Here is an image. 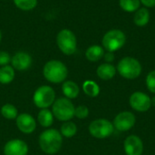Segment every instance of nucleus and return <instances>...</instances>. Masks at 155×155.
Returning <instances> with one entry per match:
<instances>
[{"label": "nucleus", "mask_w": 155, "mask_h": 155, "mask_svg": "<svg viewBox=\"0 0 155 155\" xmlns=\"http://www.w3.org/2000/svg\"><path fill=\"white\" fill-rule=\"evenodd\" d=\"M39 146L42 152L49 155L57 153L63 145V136L56 129L48 128L39 136Z\"/></svg>", "instance_id": "1"}, {"label": "nucleus", "mask_w": 155, "mask_h": 155, "mask_svg": "<svg viewBox=\"0 0 155 155\" xmlns=\"http://www.w3.org/2000/svg\"><path fill=\"white\" fill-rule=\"evenodd\" d=\"M43 74L46 81L52 84L64 83L68 75L66 65L59 60H50L43 68Z\"/></svg>", "instance_id": "2"}, {"label": "nucleus", "mask_w": 155, "mask_h": 155, "mask_svg": "<svg viewBox=\"0 0 155 155\" xmlns=\"http://www.w3.org/2000/svg\"><path fill=\"white\" fill-rule=\"evenodd\" d=\"M116 70L119 74L128 80L138 78L143 71L141 63L132 56H125L122 58L117 64Z\"/></svg>", "instance_id": "3"}, {"label": "nucleus", "mask_w": 155, "mask_h": 155, "mask_svg": "<svg viewBox=\"0 0 155 155\" xmlns=\"http://www.w3.org/2000/svg\"><path fill=\"white\" fill-rule=\"evenodd\" d=\"M75 107L72 101L66 97H60L55 99L52 105V113L54 117L61 122L71 121L74 117Z\"/></svg>", "instance_id": "4"}, {"label": "nucleus", "mask_w": 155, "mask_h": 155, "mask_svg": "<svg viewBox=\"0 0 155 155\" xmlns=\"http://www.w3.org/2000/svg\"><path fill=\"white\" fill-rule=\"evenodd\" d=\"M56 45L60 51L65 55H72L77 48V39L70 29L64 28L59 31L56 35Z\"/></svg>", "instance_id": "5"}, {"label": "nucleus", "mask_w": 155, "mask_h": 155, "mask_svg": "<svg viewBox=\"0 0 155 155\" xmlns=\"http://www.w3.org/2000/svg\"><path fill=\"white\" fill-rule=\"evenodd\" d=\"M126 42L125 34L119 29L108 31L102 39V45L107 52H115L121 49Z\"/></svg>", "instance_id": "6"}, {"label": "nucleus", "mask_w": 155, "mask_h": 155, "mask_svg": "<svg viewBox=\"0 0 155 155\" xmlns=\"http://www.w3.org/2000/svg\"><path fill=\"white\" fill-rule=\"evenodd\" d=\"M55 101V92L49 85H41L33 95V102L39 109H48Z\"/></svg>", "instance_id": "7"}, {"label": "nucleus", "mask_w": 155, "mask_h": 155, "mask_svg": "<svg viewBox=\"0 0 155 155\" xmlns=\"http://www.w3.org/2000/svg\"><path fill=\"white\" fill-rule=\"evenodd\" d=\"M89 134L97 139H105L111 136L114 131L112 122L107 119L100 118L91 122L88 127Z\"/></svg>", "instance_id": "8"}, {"label": "nucleus", "mask_w": 155, "mask_h": 155, "mask_svg": "<svg viewBox=\"0 0 155 155\" xmlns=\"http://www.w3.org/2000/svg\"><path fill=\"white\" fill-rule=\"evenodd\" d=\"M136 123V117L134 113L124 111L119 113L114 119V127L119 132L130 131Z\"/></svg>", "instance_id": "9"}, {"label": "nucleus", "mask_w": 155, "mask_h": 155, "mask_svg": "<svg viewBox=\"0 0 155 155\" xmlns=\"http://www.w3.org/2000/svg\"><path fill=\"white\" fill-rule=\"evenodd\" d=\"M129 104L133 110L139 113H145L152 107L151 97L143 92H134L129 98Z\"/></svg>", "instance_id": "10"}, {"label": "nucleus", "mask_w": 155, "mask_h": 155, "mask_svg": "<svg viewBox=\"0 0 155 155\" xmlns=\"http://www.w3.org/2000/svg\"><path fill=\"white\" fill-rule=\"evenodd\" d=\"M143 143L137 135H129L125 138L124 143V150L125 155H143Z\"/></svg>", "instance_id": "11"}, {"label": "nucleus", "mask_w": 155, "mask_h": 155, "mask_svg": "<svg viewBox=\"0 0 155 155\" xmlns=\"http://www.w3.org/2000/svg\"><path fill=\"white\" fill-rule=\"evenodd\" d=\"M15 124L18 130L25 134H33L36 129L35 119L31 114L26 113L18 114V116L15 119Z\"/></svg>", "instance_id": "12"}, {"label": "nucleus", "mask_w": 155, "mask_h": 155, "mask_svg": "<svg viewBox=\"0 0 155 155\" xmlns=\"http://www.w3.org/2000/svg\"><path fill=\"white\" fill-rule=\"evenodd\" d=\"M28 152L27 143L20 139H12L4 146L5 155H27Z\"/></svg>", "instance_id": "13"}, {"label": "nucleus", "mask_w": 155, "mask_h": 155, "mask_svg": "<svg viewBox=\"0 0 155 155\" xmlns=\"http://www.w3.org/2000/svg\"><path fill=\"white\" fill-rule=\"evenodd\" d=\"M32 63V56L25 52H17L11 57V66L17 71L27 70Z\"/></svg>", "instance_id": "14"}, {"label": "nucleus", "mask_w": 155, "mask_h": 155, "mask_svg": "<svg viewBox=\"0 0 155 155\" xmlns=\"http://www.w3.org/2000/svg\"><path fill=\"white\" fill-rule=\"evenodd\" d=\"M117 73L116 67L113 65L112 64L104 63L100 64L96 69V74L97 76L104 81H108L113 79Z\"/></svg>", "instance_id": "15"}, {"label": "nucleus", "mask_w": 155, "mask_h": 155, "mask_svg": "<svg viewBox=\"0 0 155 155\" xmlns=\"http://www.w3.org/2000/svg\"><path fill=\"white\" fill-rule=\"evenodd\" d=\"M62 92L64 95V97L72 100L75 99L80 93V88L78 84L71 80L64 81L62 84Z\"/></svg>", "instance_id": "16"}, {"label": "nucleus", "mask_w": 155, "mask_h": 155, "mask_svg": "<svg viewBox=\"0 0 155 155\" xmlns=\"http://www.w3.org/2000/svg\"><path fill=\"white\" fill-rule=\"evenodd\" d=\"M104 55V49L98 45H91L85 51V57L90 62H97L101 60Z\"/></svg>", "instance_id": "17"}, {"label": "nucleus", "mask_w": 155, "mask_h": 155, "mask_svg": "<svg viewBox=\"0 0 155 155\" xmlns=\"http://www.w3.org/2000/svg\"><path fill=\"white\" fill-rule=\"evenodd\" d=\"M54 114L49 109H41L37 114V122L44 128H49L54 124Z\"/></svg>", "instance_id": "18"}, {"label": "nucleus", "mask_w": 155, "mask_h": 155, "mask_svg": "<svg viewBox=\"0 0 155 155\" xmlns=\"http://www.w3.org/2000/svg\"><path fill=\"white\" fill-rule=\"evenodd\" d=\"M150 12L147 7H140L134 13V22L137 26H144L149 23Z\"/></svg>", "instance_id": "19"}, {"label": "nucleus", "mask_w": 155, "mask_h": 155, "mask_svg": "<svg viewBox=\"0 0 155 155\" xmlns=\"http://www.w3.org/2000/svg\"><path fill=\"white\" fill-rule=\"evenodd\" d=\"M15 69L7 64L0 67V84H8L13 82L15 79Z\"/></svg>", "instance_id": "20"}, {"label": "nucleus", "mask_w": 155, "mask_h": 155, "mask_svg": "<svg viewBox=\"0 0 155 155\" xmlns=\"http://www.w3.org/2000/svg\"><path fill=\"white\" fill-rule=\"evenodd\" d=\"M83 91L87 96L91 98H94L98 96L100 94V86L94 81L86 80L83 84Z\"/></svg>", "instance_id": "21"}, {"label": "nucleus", "mask_w": 155, "mask_h": 155, "mask_svg": "<svg viewBox=\"0 0 155 155\" xmlns=\"http://www.w3.org/2000/svg\"><path fill=\"white\" fill-rule=\"evenodd\" d=\"M60 133L63 137L65 138H72L74 137L77 133V126L76 124L72 121L64 122L60 129Z\"/></svg>", "instance_id": "22"}, {"label": "nucleus", "mask_w": 155, "mask_h": 155, "mask_svg": "<svg viewBox=\"0 0 155 155\" xmlns=\"http://www.w3.org/2000/svg\"><path fill=\"white\" fill-rule=\"evenodd\" d=\"M0 113L2 114V116L5 119L7 120H15L16 117L18 116V111L17 108L11 104H5L1 107Z\"/></svg>", "instance_id": "23"}, {"label": "nucleus", "mask_w": 155, "mask_h": 155, "mask_svg": "<svg viewBox=\"0 0 155 155\" xmlns=\"http://www.w3.org/2000/svg\"><path fill=\"white\" fill-rule=\"evenodd\" d=\"M120 7L125 12H135L140 8L141 1L140 0H120Z\"/></svg>", "instance_id": "24"}, {"label": "nucleus", "mask_w": 155, "mask_h": 155, "mask_svg": "<svg viewBox=\"0 0 155 155\" xmlns=\"http://www.w3.org/2000/svg\"><path fill=\"white\" fill-rule=\"evenodd\" d=\"M13 1L15 5L23 11H30L37 5V0H13Z\"/></svg>", "instance_id": "25"}, {"label": "nucleus", "mask_w": 155, "mask_h": 155, "mask_svg": "<svg viewBox=\"0 0 155 155\" xmlns=\"http://www.w3.org/2000/svg\"><path fill=\"white\" fill-rule=\"evenodd\" d=\"M89 115V109L86 105H79L77 107H75L74 110V116L78 119H85L87 118Z\"/></svg>", "instance_id": "26"}, {"label": "nucleus", "mask_w": 155, "mask_h": 155, "mask_svg": "<svg viewBox=\"0 0 155 155\" xmlns=\"http://www.w3.org/2000/svg\"><path fill=\"white\" fill-rule=\"evenodd\" d=\"M145 84H146L147 89L151 93L155 94V70L151 71L147 74L146 79H145Z\"/></svg>", "instance_id": "27"}, {"label": "nucleus", "mask_w": 155, "mask_h": 155, "mask_svg": "<svg viewBox=\"0 0 155 155\" xmlns=\"http://www.w3.org/2000/svg\"><path fill=\"white\" fill-rule=\"evenodd\" d=\"M11 63V56L5 51H0V66L7 65Z\"/></svg>", "instance_id": "28"}, {"label": "nucleus", "mask_w": 155, "mask_h": 155, "mask_svg": "<svg viewBox=\"0 0 155 155\" xmlns=\"http://www.w3.org/2000/svg\"><path fill=\"white\" fill-rule=\"evenodd\" d=\"M104 59V61L108 64H111L114 60V53L112 52H107V53H104V55L103 57Z\"/></svg>", "instance_id": "29"}, {"label": "nucleus", "mask_w": 155, "mask_h": 155, "mask_svg": "<svg viewBox=\"0 0 155 155\" xmlns=\"http://www.w3.org/2000/svg\"><path fill=\"white\" fill-rule=\"evenodd\" d=\"M140 1L145 7L151 8L155 6V0H140Z\"/></svg>", "instance_id": "30"}, {"label": "nucleus", "mask_w": 155, "mask_h": 155, "mask_svg": "<svg viewBox=\"0 0 155 155\" xmlns=\"http://www.w3.org/2000/svg\"><path fill=\"white\" fill-rule=\"evenodd\" d=\"M151 103H152V106H155V96L151 98Z\"/></svg>", "instance_id": "31"}, {"label": "nucleus", "mask_w": 155, "mask_h": 155, "mask_svg": "<svg viewBox=\"0 0 155 155\" xmlns=\"http://www.w3.org/2000/svg\"><path fill=\"white\" fill-rule=\"evenodd\" d=\"M1 39H2V33H1V31H0V42H1Z\"/></svg>", "instance_id": "32"}, {"label": "nucleus", "mask_w": 155, "mask_h": 155, "mask_svg": "<svg viewBox=\"0 0 155 155\" xmlns=\"http://www.w3.org/2000/svg\"><path fill=\"white\" fill-rule=\"evenodd\" d=\"M3 1H5V0H3Z\"/></svg>", "instance_id": "33"}]
</instances>
